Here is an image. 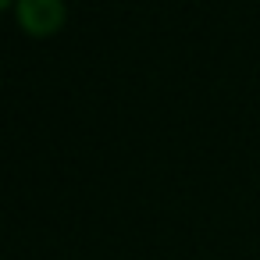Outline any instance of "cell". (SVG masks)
<instances>
[{"instance_id":"obj_1","label":"cell","mask_w":260,"mask_h":260,"mask_svg":"<svg viewBox=\"0 0 260 260\" xmlns=\"http://www.w3.org/2000/svg\"><path fill=\"white\" fill-rule=\"evenodd\" d=\"M15 22L32 40H50L68 25V4L64 0H18Z\"/></svg>"},{"instance_id":"obj_2","label":"cell","mask_w":260,"mask_h":260,"mask_svg":"<svg viewBox=\"0 0 260 260\" xmlns=\"http://www.w3.org/2000/svg\"><path fill=\"white\" fill-rule=\"evenodd\" d=\"M15 4H18V0H0V15H4V11H15Z\"/></svg>"}]
</instances>
